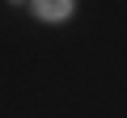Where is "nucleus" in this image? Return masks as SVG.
<instances>
[{
	"instance_id": "1",
	"label": "nucleus",
	"mask_w": 127,
	"mask_h": 118,
	"mask_svg": "<svg viewBox=\"0 0 127 118\" xmlns=\"http://www.w3.org/2000/svg\"><path fill=\"white\" fill-rule=\"evenodd\" d=\"M30 4H34V13L42 21H64V17H72V4H76V0H30Z\"/></svg>"
}]
</instances>
